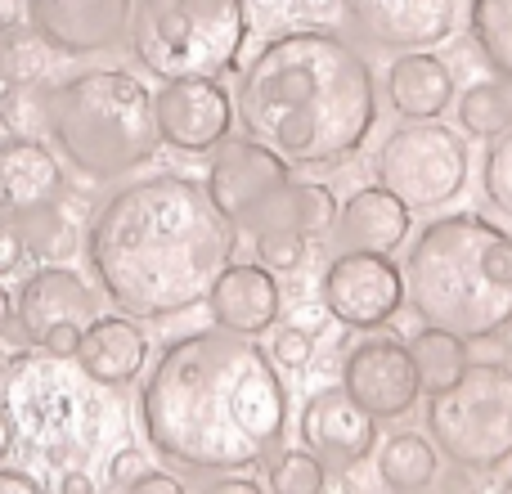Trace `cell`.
<instances>
[{
    "mask_svg": "<svg viewBox=\"0 0 512 494\" xmlns=\"http://www.w3.org/2000/svg\"><path fill=\"white\" fill-rule=\"evenodd\" d=\"M140 418L162 459L234 472L279 450L288 391L261 346L207 328L167 342L140 391Z\"/></svg>",
    "mask_w": 512,
    "mask_h": 494,
    "instance_id": "cell-1",
    "label": "cell"
},
{
    "mask_svg": "<svg viewBox=\"0 0 512 494\" xmlns=\"http://www.w3.org/2000/svg\"><path fill=\"white\" fill-rule=\"evenodd\" d=\"M239 230L212 203L207 185L176 171L122 185L95 212L86 256L117 310L167 319L212 297L234 265Z\"/></svg>",
    "mask_w": 512,
    "mask_h": 494,
    "instance_id": "cell-2",
    "label": "cell"
},
{
    "mask_svg": "<svg viewBox=\"0 0 512 494\" xmlns=\"http://www.w3.org/2000/svg\"><path fill=\"white\" fill-rule=\"evenodd\" d=\"M234 117L288 167H333L369 140L378 81L369 59L337 32L292 27L239 72Z\"/></svg>",
    "mask_w": 512,
    "mask_h": 494,
    "instance_id": "cell-3",
    "label": "cell"
},
{
    "mask_svg": "<svg viewBox=\"0 0 512 494\" xmlns=\"http://www.w3.org/2000/svg\"><path fill=\"white\" fill-rule=\"evenodd\" d=\"M405 301L463 342L512 328V234L477 212L436 216L405 256Z\"/></svg>",
    "mask_w": 512,
    "mask_h": 494,
    "instance_id": "cell-4",
    "label": "cell"
},
{
    "mask_svg": "<svg viewBox=\"0 0 512 494\" xmlns=\"http://www.w3.org/2000/svg\"><path fill=\"white\" fill-rule=\"evenodd\" d=\"M50 140L90 180L131 176L158 153L153 95L126 68H90L50 90Z\"/></svg>",
    "mask_w": 512,
    "mask_h": 494,
    "instance_id": "cell-5",
    "label": "cell"
},
{
    "mask_svg": "<svg viewBox=\"0 0 512 494\" xmlns=\"http://www.w3.org/2000/svg\"><path fill=\"white\" fill-rule=\"evenodd\" d=\"M131 41L140 68L167 81L212 77L239 68L248 45V5L243 0H135Z\"/></svg>",
    "mask_w": 512,
    "mask_h": 494,
    "instance_id": "cell-6",
    "label": "cell"
},
{
    "mask_svg": "<svg viewBox=\"0 0 512 494\" xmlns=\"http://www.w3.org/2000/svg\"><path fill=\"white\" fill-rule=\"evenodd\" d=\"M436 450L468 472H495L512 459V369L499 360L468 364L454 387L427 405Z\"/></svg>",
    "mask_w": 512,
    "mask_h": 494,
    "instance_id": "cell-7",
    "label": "cell"
},
{
    "mask_svg": "<svg viewBox=\"0 0 512 494\" xmlns=\"http://www.w3.org/2000/svg\"><path fill=\"white\" fill-rule=\"evenodd\" d=\"M378 185L409 212H436L468 185V144L441 122H409L382 140Z\"/></svg>",
    "mask_w": 512,
    "mask_h": 494,
    "instance_id": "cell-8",
    "label": "cell"
},
{
    "mask_svg": "<svg viewBox=\"0 0 512 494\" xmlns=\"http://www.w3.org/2000/svg\"><path fill=\"white\" fill-rule=\"evenodd\" d=\"M292 189V167L261 140H221L207 167V194L234 221V230H270L279 216L283 194Z\"/></svg>",
    "mask_w": 512,
    "mask_h": 494,
    "instance_id": "cell-9",
    "label": "cell"
},
{
    "mask_svg": "<svg viewBox=\"0 0 512 494\" xmlns=\"http://www.w3.org/2000/svg\"><path fill=\"white\" fill-rule=\"evenodd\" d=\"M319 297L346 328H382L405 306V274L382 252H342L328 261Z\"/></svg>",
    "mask_w": 512,
    "mask_h": 494,
    "instance_id": "cell-10",
    "label": "cell"
},
{
    "mask_svg": "<svg viewBox=\"0 0 512 494\" xmlns=\"http://www.w3.org/2000/svg\"><path fill=\"white\" fill-rule=\"evenodd\" d=\"M131 9L135 0H27V27L54 54L86 59L126 41Z\"/></svg>",
    "mask_w": 512,
    "mask_h": 494,
    "instance_id": "cell-11",
    "label": "cell"
},
{
    "mask_svg": "<svg viewBox=\"0 0 512 494\" xmlns=\"http://www.w3.org/2000/svg\"><path fill=\"white\" fill-rule=\"evenodd\" d=\"M153 117L162 144H171L176 153H212L221 149V140H230L234 95L212 77L167 81L153 95Z\"/></svg>",
    "mask_w": 512,
    "mask_h": 494,
    "instance_id": "cell-12",
    "label": "cell"
},
{
    "mask_svg": "<svg viewBox=\"0 0 512 494\" xmlns=\"http://www.w3.org/2000/svg\"><path fill=\"white\" fill-rule=\"evenodd\" d=\"M342 387L373 418H405L423 391L414 355L396 337H364L360 346H351L342 364Z\"/></svg>",
    "mask_w": 512,
    "mask_h": 494,
    "instance_id": "cell-13",
    "label": "cell"
},
{
    "mask_svg": "<svg viewBox=\"0 0 512 494\" xmlns=\"http://www.w3.org/2000/svg\"><path fill=\"white\" fill-rule=\"evenodd\" d=\"M351 23L378 50H432L450 41L459 23V0H346Z\"/></svg>",
    "mask_w": 512,
    "mask_h": 494,
    "instance_id": "cell-14",
    "label": "cell"
},
{
    "mask_svg": "<svg viewBox=\"0 0 512 494\" xmlns=\"http://www.w3.org/2000/svg\"><path fill=\"white\" fill-rule=\"evenodd\" d=\"M373 436H378L373 414H364L346 387L315 391L306 400V409H301V441H306V450L337 472L364 463V454L373 450Z\"/></svg>",
    "mask_w": 512,
    "mask_h": 494,
    "instance_id": "cell-15",
    "label": "cell"
},
{
    "mask_svg": "<svg viewBox=\"0 0 512 494\" xmlns=\"http://www.w3.org/2000/svg\"><path fill=\"white\" fill-rule=\"evenodd\" d=\"M14 319H18L27 342H45V337L63 324L86 328L90 319H99V297L77 270H68V265H41L36 274L23 279Z\"/></svg>",
    "mask_w": 512,
    "mask_h": 494,
    "instance_id": "cell-16",
    "label": "cell"
},
{
    "mask_svg": "<svg viewBox=\"0 0 512 494\" xmlns=\"http://www.w3.org/2000/svg\"><path fill=\"white\" fill-rule=\"evenodd\" d=\"M63 198V167L45 140H0V221H27Z\"/></svg>",
    "mask_w": 512,
    "mask_h": 494,
    "instance_id": "cell-17",
    "label": "cell"
},
{
    "mask_svg": "<svg viewBox=\"0 0 512 494\" xmlns=\"http://www.w3.org/2000/svg\"><path fill=\"white\" fill-rule=\"evenodd\" d=\"M207 301H212L216 328L234 337H261L283 310L279 279L265 265H230L212 283V297Z\"/></svg>",
    "mask_w": 512,
    "mask_h": 494,
    "instance_id": "cell-18",
    "label": "cell"
},
{
    "mask_svg": "<svg viewBox=\"0 0 512 494\" xmlns=\"http://www.w3.org/2000/svg\"><path fill=\"white\" fill-rule=\"evenodd\" d=\"M144 360H149V342H144L135 319L99 315L81 328L77 364L90 382H99V387H126V382H135L144 369Z\"/></svg>",
    "mask_w": 512,
    "mask_h": 494,
    "instance_id": "cell-19",
    "label": "cell"
},
{
    "mask_svg": "<svg viewBox=\"0 0 512 494\" xmlns=\"http://www.w3.org/2000/svg\"><path fill=\"white\" fill-rule=\"evenodd\" d=\"M387 104L405 122H441L454 104V72L432 50H405L387 68Z\"/></svg>",
    "mask_w": 512,
    "mask_h": 494,
    "instance_id": "cell-20",
    "label": "cell"
},
{
    "mask_svg": "<svg viewBox=\"0 0 512 494\" xmlns=\"http://www.w3.org/2000/svg\"><path fill=\"white\" fill-rule=\"evenodd\" d=\"M409 207L400 203L391 189L369 185L355 189L346 198V207L337 212V239L346 243V252H382L387 256L391 247H400L409 239Z\"/></svg>",
    "mask_w": 512,
    "mask_h": 494,
    "instance_id": "cell-21",
    "label": "cell"
},
{
    "mask_svg": "<svg viewBox=\"0 0 512 494\" xmlns=\"http://www.w3.org/2000/svg\"><path fill=\"white\" fill-rule=\"evenodd\" d=\"M409 355H414L418 369V387L427 396L454 387L468 373V342L459 333H445V328H418L414 342H409Z\"/></svg>",
    "mask_w": 512,
    "mask_h": 494,
    "instance_id": "cell-22",
    "label": "cell"
},
{
    "mask_svg": "<svg viewBox=\"0 0 512 494\" xmlns=\"http://www.w3.org/2000/svg\"><path fill=\"white\" fill-rule=\"evenodd\" d=\"M436 450L414 432H396L378 450V477L396 494H423L436 481Z\"/></svg>",
    "mask_w": 512,
    "mask_h": 494,
    "instance_id": "cell-23",
    "label": "cell"
},
{
    "mask_svg": "<svg viewBox=\"0 0 512 494\" xmlns=\"http://www.w3.org/2000/svg\"><path fill=\"white\" fill-rule=\"evenodd\" d=\"M337 198L328 185H315V180H301V185H292L288 194H283L279 203V216H274V225H283V230H297L301 239H328V234L337 230ZM270 225V230H274Z\"/></svg>",
    "mask_w": 512,
    "mask_h": 494,
    "instance_id": "cell-24",
    "label": "cell"
},
{
    "mask_svg": "<svg viewBox=\"0 0 512 494\" xmlns=\"http://www.w3.org/2000/svg\"><path fill=\"white\" fill-rule=\"evenodd\" d=\"M468 32L495 77L512 86V0H468Z\"/></svg>",
    "mask_w": 512,
    "mask_h": 494,
    "instance_id": "cell-25",
    "label": "cell"
},
{
    "mask_svg": "<svg viewBox=\"0 0 512 494\" xmlns=\"http://www.w3.org/2000/svg\"><path fill=\"white\" fill-rule=\"evenodd\" d=\"M459 126L477 140H495V135L512 131V90H504L499 81H477L459 95Z\"/></svg>",
    "mask_w": 512,
    "mask_h": 494,
    "instance_id": "cell-26",
    "label": "cell"
},
{
    "mask_svg": "<svg viewBox=\"0 0 512 494\" xmlns=\"http://www.w3.org/2000/svg\"><path fill=\"white\" fill-rule=\"evenodd\" d=\"M0 122L9 126V135H23V140L50 135V90L41 81H14L0 95Z\"/></svg>",
    "mask_w": 512,
    "mask_h": 494,
    "instance_id": "cell-27",
    "label": "cell"
},
{
    "mask_svg": "<svg viewBox=\"0 0 512 494\" xmlns=\"http://www.w3.org/2000/svg\"><path fill=\"white\" fill-rule=\"evenodd\" d=\"M328 486V468L310 450H283L270 463V490L274 494H319Z\"/></svg>",
    "mask_w": 512,
    "mask_h": 494,
    "instance_id": "cell-28",
    "label": "cell"
},
{
    "mask_svg": "<svg viewBox=\"0 0 512 494\" xmlns=\"http://www.w3.org/2000/svg\"><path fill=\"white\" fill-rule=\"evenodd\" d=\"M481 185H486V198L499 207V212L512 221V131L495 135L486 162H481Z\"/></svg>",
    "mask_w": 512,
    "mask_h": 494,
    "instance_id": "cell-29",
    "label": "cell"
},
{
    "mask_svg": "<svg viewBox=\"0 0 512 494\" xmlns=\"http://www.w3.org/2000/svg\"><path fill=\"white\" fill-rule=\"evenodd\" d=\"M256 256H261L265 270H297L301 261H306V239H301L297 230H283V225H274V230H261L256 234Z\"/></svg>",
    "mask_w": 512,
    "mask_h": 494,
    "instance_id": "cell-30",
    "label": "cell"
},
{
    "mask_svg": "<svg viewBox=\"0 0 512 494\" xmlns=\"http://www.w3.org/2000/svg\"><path fill=\"white\" fill-rule=\"evenodd\" d=\"M23 243H27V252H36V256H68L72 252V234H68V225L59 221V212H36V216H27V230H23Z\"/></svg>",
    "mask_w": 512,
    "mask_h": 494,
    "instance_id": "cell-31",
    "label": "cell"
},
{
    "mask_svg": "<svg viewBox=\"0 0 512 494\" xmlns=\"http://www.w3.org/2000/svg\"><path fill=\"white\" fill-rule=\"evenodd\" d=\"M270 355H274V364H283V369H306L310 364V355H315V337L306 333V328H279V337H274V346H270Z\"/></svg>",
    "mask_w": 512,
    "mask_h": 494,
    "instance_id": "cell-32",
    "label": "cell"
},
{
    "mask_svg": "<svg viewBox=\"0 0 512 494\" xmlns=\"http://www.w3.org/2000/svg\"><path fill=\"white\" fill-rule=\"evenodd\" d=\"M346 9V0H292V14L301 18L306 27H328L337 23Z\"/></svg>",
    "mask_w": 512,
    "mask_h": 494,
    "instance_id": "cell-33",
    "label": "cell"
},
{
    "mask_svg": "<svg viewBox=\"0 0 512 494\" xmlns=\"http://www.w3.org/2000/svg\"><path fill=\"white\" fill-rule=\"evenodd\" d=\"M144 472H149V463H144L140 450H122V454H113V463H108V481H113V486H126V490H131Z\"/></svg>",
    "mask_w": 512,
    "mask_h": 494,
    "instance_id": "cell-34",
    "label": "cell"
},
{
    "mask_svg": "<svg viewBox=\"0 0 512 494\" xmlns=\"http://www.w3.org/2000/svg\"><path fill=\"white\" fill-rule=\"evenodd\" d=\"M27 256V243H23V230L14 221H0V274H14Z\"/></svg>",
    "mask_w": 512,
    "mask_h": 494,
    "instance_id": "cell-35",
    "label": "cell"
},
{
    "mask_svg": "<svg viewBox=\"0 0 512 494\" xmlns=\"http://www.w3.org/2000/svg\"><path fill=\"white\" fill-rule=\"evenodd\" d=\"M77 346H81V328L77 324H63V328H54V333L45 337L41 351L54 355V360H68V355H77Z\"/></svg>",
    "mask_w": 512,
    "mask_h": 494,
    "instance_id": "cell-36",
    "label": "cell"
},
{
    "mask_svg": "<svg viewBox=\"0 0 512 494\" xmlns=\"http://www.w3.org/2000/svg\"><path fill=\"white\" fill-rule=\"evenodd\" d=\"M126 494H185V490H180V481L167 477V472H144Z\"/></svg>",
    "mask_w": 512,
    "mask_h": 494,
    "instance_id": "cell-37",
    "label": "cell"
},
{
    "mask_svg": "<svg viewBox=\"0 0 512 494\" xmlns=\"http://www.w3.org/2000/svg\"><path fill=\"white\" fill-rule=\"evenodd\" d=\"M0 494H45L41 490V481L36 477H27V472H0Z\"/></svg>",
    "mask_w": 512,
    "mask_h": 494,
    "instance_id": "cell-38",
    "label": "cell"
},
{
    "mask_svg": "<svg viewBox=\"0 0 512 494\" xmlns=\"http://www.w3.org/2000/svg\"><path fill=\"white\" fill-rule=\"evenodd\" d=\"M59 494H95V481H90L81 468H72L59 477Z\"/></svg>",
    "mask_w": 512,
    "mask_h": 494,
    "instance_id": "cell-39",
    "label": "cell"
},
{
    "mask_svg": "<svg viewBox=\"0 0 512 494\" xmlns=\"http://www.w3.org/2000/svg\"><path fill=\"white\" fill-rule=\"evenodd\" d=\"M203 494H265L256 481H239V477H230V481H216V486H207Z\"/></svg>",
    "mask_w": 512,
    "mask_h": 494,
    "instance_id": "cell-40",
    "label": "cell"
},
{
    "mask_svg": "<svg viewBox=\"0 0 512 494\" xmlns=\"http://www.w3.org/2000/svg\"><path fill=\"white\" fill-rule=\"evenodd\" d=\"M9 324H14V301H9V292L0 288V337H5Z\"/></svg>",
    "mask_w": 512,
    "mask_h": 494,
    "instance_id": "cell-41",
    "label": "cell"
},
{
    "mask_svg": "<svg viewBox=\"0 0 512 494\" xmlns=\"http://www.w3.org/2000/svg\"><path fill=\"white\" fill-rule=\"evenodd\" d=\"M9 445H14V423H9V418L0 414V459L9 454Z\"/></svg>",
    "mask_w": 512,
    "mask_h": 494,
    "instance_id": "cell-42",
    "label": "cell"
},
{
    "mask_svg": "<svg viewBox=\"0 0 512 494\" xmlns=\"http://www.w3.org/2000/svg\"><path fill=\"white\" fill-rule=\"evenodd\" d=\"M319 494H351V486H342V481H328V486L319 490Z\"/></svg>",
    "mask_w": 512,
    "mask_h": 494,
    "instance_id": "cell-43",
    "label": "cell"
},
{
    "mask_svg": "<svg viewBox=\"0 0 512 494\" xmlns=\"http://www.w3.org/2000/svg\"><path fill=\"white\" fill-rule=\"evenodd\" d=\"M243 5H248V0H243ZM252 5H261V9H270V5H279V0H252Z\"/></svg>",
    "mask_w": 512,
    "mask_h": 494,
    "instance_id": "cell-44",
    "label": "cell"
},
{
    "mask_svg": "<svg viewBox=\"0 0 512 494\" xmlns=\"http://www.w3.org/2000/svg\"><path fill=\"white\" fill-rule=\"evenodd\" d=\"M499 494H512V472H508V481H504V486H499Z\"/></svg>",
    "mask_w": 512,
    "mask_h": 494,
    "instance_id": "cell-45",
    "label": "cell"
}]
</instances>
